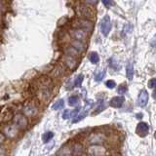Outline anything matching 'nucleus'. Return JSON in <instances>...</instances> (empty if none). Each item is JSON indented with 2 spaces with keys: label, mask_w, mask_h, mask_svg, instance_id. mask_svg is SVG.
<instances>
[{
  "label": "nucleus",
  "mask_w": 156,
  "mask_h": 156,
  "mask_svg": "<svg viewBox=\"0 0 156 156\" xmlns=\"http://www.w3.org/2000/svg\"><path fill=\"white\" fill-rule=\"evenodd\" d=\"M15 123H16V126L18 128H25L28 125V121L24 115L19 114L15 117Z\"/></svg>",
  "instance_id": "nucleus-7"
},
{
  "label": "nucleus",
  "mask_w": 156,
  "mask_h": 156,
  "mask_svg": "<svg viewBox=\"0 0 156 156\" xmlns=\"http://www.w3.org/2000/svg\"><path fill=\"white\" fill-rule=\"evenodd\" d=\"M117 91H118V93L120 95H124L125 93L127 92V86L125 84H121L118 86V89H117Z\"/></svg>",
  "instance_id": "nucleus-22"
},
{
  "label": "nucleus",
  "mask_w": 156,
  "mask_h": 156,
  "mask_svg": "<svg viewBox=\"0 0 156 156\" xmlns=\"http://www.w3.org/2000/svg\"><path fill=\"white\" fill-rule=\"evenodd\" d=\"M149 132V126L145 122H141L138 124L137 126V133L138 136L141 137H145Z\"/></svg>",
  "instance_id": "nucleus-5"
},
{
  "label": "nucleus",
  "mask_w": 156,
  "mask_h": 156,
  "mask_svg": "<svg viewBox=\"0 0 156 156\" xmlns=\"http://www.w3.org/2000/svg\"><path fill=\"white\" fill-rule=\"evenodd\" d=\"M53 137H54L53 133H52V132H47V133L44 134V135H43L42 140H43V141L45 142V144H47V142H49L52 140V138H53Z\"/></svg>",
  "instance_id": "nucleus-14"
},
{
  "label": "nucleus",
  "mask_w": 156,
  "mask_h": 156,
  "mask_svg": "<svg viewBox=\"0 0 156 156\" xmlns=\"http://www.w3.org/2000/svg\"><path fill=\"white\" fill-rule=\"evenodd\" d=\"M89 60H91V63H98L99 60V55L96 53V52H92V53L89 55Z\"/></svg>",
  "instance_id": "nucleus-13"
},
{
  "label": "nucleus",
  "mask_w": 156,
  "mask_h": 156,
  "mask_svg": "<svg viewBox=\"0 0 156 156\" xmlns=\"http://www.w3.org/2000/svg\"><path fill=\"white\" fill-rule=\"evenodd\" d=\"M83 79H84V77L82 74H79L77 77H76V79L74 81V86H76V87H80L81 84H82V82H83Z\"/></svg>",
  "instance_id": "nucleus-21"
},
{
  "label": "nucleus",
  "mask_w": 156,
  "mask_h": 156,
  "mask_svg": "<svg viewBox=\"0 0 156 156\" xmlns=\"http://www.w3.org/2000/svg\"><path fill=\"white\" fill-rule=\"evenodd\" d=\"M72 46H73V49H75V50H77V51H78V50H79V51H83V49H84L83 44L81 43V41H78V40H76V41L73 42Z\"/></svg>",
  "instance_id": "nucleus-19"
},
{
  "label": "nucleus",
  "mask_w": 156,
  "mask_h": 156,
  "mask_svg": "<svg viewBox=\"0 0 156 156\" xmlns=\"http://www.w3.org/2000/svg\"><path fill=\"white\" fill-rule=\"evenodd\" d=\"M70 155H71V149L68 146H63L59 151V156H70Z\"/></svg>",
  "instance_id": "nucleus-12"
},
{
  "label": "nucleus",
  "mask_w": 156,
  "mask_h": 156,
  "mask_svg": "<svg viewBox=\"0 0 156 156\" xmlns=\"http://www.w3.org/2000/svg\"><path fill=\"white\" fill-rule=\"evenodd\" d=\"M67 64L70 67V68H74L75 66H76V60L73 59V57H70V56H68L67 59Z\"/></svg>",
  "instance_id": "nucleus-17"
},
{
  "label": "nucleus",
  "mask_w": 156,
  "mask_h": 156,
  "mask_svg": "<svg viewBox=\"0 0 156 156\" xmlns=\"http://www.w3.org/2000/svg\"><path fill=\"white\" fill-rule=\"evenodd\" d=\"M87 113H88L87 111H84V112H81V113H79V114H77L75 118L73 119L72 123H77V122H79V121H81L82 119H84L86 115H87Z\"/></svg>",
  "instance_id": "nucleus-15"
},
{
  "label": "nucleus",
  "mask_w": 156,
  "mask_h": 156,
  "mask_svg": "<svg viewBox=\"0 0 156 156\" xmlns=\"http://www.w3.org/2000/svg\"><path fill=\"white\" fill-rule=\"evenodd\" d=\"M4 133H5V135L8 138H16L17 135H18L19 130H18V127L17 126H14V125H9V126L4 128Z\"/></svg>",
  "instance_id": "nucleus-4"
},
{
  "label": "nucleus",
  "mask_w": 156,
  "mask_h": 156,
  "mask_svg": "<svg viewBox=\"0 0 156 156\" xmlns=\"http://www.w3.org/2000/svg\"><path fill=\"white\" fill-rule=\"evenodd\" d=\"M70 117V110H64V112L63 113V119H68Z\"/></svg>",
  "instance_id": "nucleus-27"
},
{
  "label": "nucleus",
  "mask_w": 156,
  "mask_h": 156,
  "mask_svg": "<svg viewBox=\"0 0 156 156\" xmlns=\"http://www.w3.org/2000/svg\"><path fill=\"white\" fill-rule=\"evenodd\" d=\"M102 3L106 8H109L111 6H113V4H114L113 0H102Z\"/></svg>",
  "instance_id": "nucleus-25"
},
{
  "label": "nucleus",
  "mask_w": 156,
  "mask_h": 156,
  "mask_svg": "<svg viewBox=\"0 0 156 156\" xmlns=\"http://www.w3.org/2000/svg\"><path fill=\"white\" fill-rule=\"evenodd\" d=\"M148 99H149V96H148V93H147V91L141 90L140 95H138V106H141V107L145 106L147 102H148Z\"/></svg>",
  "instance_id": "nucleus-6"
},
{
  "label": "nucleus",
  "mask_w": 156,
  "mask_h": 156,
  "mask_svg": "<svg viewBox=\"0 0 156 156\" xmlns=\"http://www.w3.org/2000/svg\"><path fill=\"white\" fill-rule=\"evenodd\" d=\"M126 74L129 80H132L134 77V66L132 63H129L126 67Z\"/></svg>",
  "instance_id": "nucleus-10"
},
{
  "label": "nucleus",
  "mask_w": 156,
  "mask_h": 156,
  "mask_svg": "<svg viewBox=\"0 0 156 156\" xmlns=\"http://www.w3.org/2000/svg\"><path fill=\"white\" fill-rule=\"evenodd\" d=\"M106 75V70H102V71H99L98 74L95 76V79L96 81H102L103 79V77Z\"/></svg>",
  "instance_id": "nucleus-23"
},
{
  "label": "nucleus",
  "mask_w": 156,
  "mask_h": 156,
  "mask_svg": "<svg viewBox=\"0 0 156 156\" xmlns=\"http://www.w3.org/2000/svg\"><path fill=\"white\" fill-rule=\"evenodd\" d=\"M63 105H64V101H63V99H59L58 102H56L54 105H53V109L59 110V109H60V108L63 107Z\"/></svg>",
  "instance_id": "nucleus-18"
},
{
  "label": "nucleus",
  "mask_w": 156,
  "mask_h": 156,
  "mask_svg": "<svg viewBox=\"0 0 156 156\" xmlns=\"http://www.w3.org/2000/svg\"><path fill=\"white\" fill-rule=\"evenodd\" d=\"M78 102H79V98L77 96H72L68 99V105L70 106H75Z\"/></svg>",
  "instance_id": "nucleus-16"
},
{
  "label": "nucleus",
  "mask_w": 156,
  "mask_h": 156,
  "mask_svg": "<svg viewBox=\"0 0 156 156\" xmlns=\"http://www.w3.org/2000/svg\"><path fill=\"white\" fill-rule=\"evenodd\" d=\"M108 63H109V66H110L111 67H113L114 69H117V68L119 69V63H118V62H117V60H115V58H111V59L108 60Z\"/></svg>",
  "instance_id": "nucleus-20"
},
{
  "label": "nucleus",
  "mask_w": 156,
  "mask_h": 156,
  "mask_svg": "<svg viewBox=\"0 0 156 156\" xmlns=\"http://www.w3.org/2000/svg\"><path fill=\"white\" fill-rule=\"evenodd\" d=\"M106 87H107V88H109V89H113V88H115L116 83H115V82H114L113 80H108V81H106Z\"/></svg>",
  "instance_id": "nucleus-24"
},
{
  "label": "nucleus",
  "mask_w": 156,
  "mask_h": 156,
  "mask_svg": "<svg viewBox=\"0 0 156 156\" xmlns=\"http://www.w3.org/2000/svg\"><path fill=\"white\" fill-rule=\"evenodd\" d=\"M137 117H138V118H141V117H142V113H138V115Z\"/></svg>",
  "instance_id": "nucleus-31"
},
{
  "label": "nucleus",
  "mask_w": 156,
  "mask_h": 156,
  "mask_svg": "<svg viewBox=\"0 0 156 156\" xmlns=\"http://www.w3.org/2000/svg\"><path fill=\"white\" fill-rule=\"evenodd\" d=\"M124 102H125L124 97H114L111 99L109 105L112 107H121L124 103Z\"/></svg>",
  "instance_id": "nucleus-8"
},
{
  "label": "nucleus",
  "mask_w": 156,
  "mask_h": 156,
  "mask_svg": "<svg viewBox=\"0 0 156 156\" xmlns=\"http://www.w3.org/2000/svg\"><path fill=\"white\" fill-rule=\"evenodd\" d=\"M87 152L90 156H102L106 152V149L102 145H92L88 147Z\"/></svg>",
  "instance_id": "nucleus-1"
},
{
  "label": "nucleus",
  "mask_w": 156,
  "mask_h": 156,
  "mask_svg": "<svg viewBox=\"0 0 156 156\" xmlns=\"http://www.w3.org/2000/svg\"><path fill=\"white\" fill-rule=\"evenodd\" d=\"M156 86V79L155 78H153V79H151L149 82H148V88L150 89H154Z\"/></svg>",
  "instance_id": "nucleus-26"
},
{
  "label": "nucleus",
  "mask_w": 156,
  "mask_h": 156,
  "mask_svg": "<svg viewBox=\"0 0 156 156\" xmlns=\"http://www.w3.org/2000/svg\"><path fill=\"white\" fill-rule=\"evenodd\" d=\"M5 153H6L5 149L2 146H0V156H5Z\"/></svg>",
  "instance_id": "nucleus-28"
},
{
  "label": "nucleus",
  "mask_w": 156,
  "mask_h": 156,
  "mask_svg": "<svg viewBox=\"0 0 156 156\" xmlns=\"http://www.w3.org/2000/svg\"><path fill=\"white\" fill-rule=\"evenodd\" d=\"M72 34H73V36L76 38V40H78V41L85 40L86 37H87L85 31H83V30H81V29H76V30H74Z\"/></svg>",
  "instance_id": "nucleus-9"
},
{
  "label": "nucleus",
  "mask_w": 156,
  "mask_h": 156,
  "mask_svg": "<svg viewBox=\"0 0 156 156\" xmlns=\"http://www.w3.org/2000/svg\"><path fill=\"white\" fill-rule=\"evenodd\" d=\"M24 113L28 116H34L37 113V108H35L34 106H27L24 108Z\"/></svg>",
  "instance_id": "nucleus-11"
},
{
  "label": "nucleus",
  "mask_w": 156,
  "mask_h": 156,
  "mask_svg": "<svg viewBox=\"0 0 156 156\" xmlns=\"http://www.w3.org/2000/svg\"><path fill=\"white\" fill-rule=\"evenodd\" d=\"M4 141H5V138H4L3 135H1V134H0V144H2Z\"/></svg>",
  "instance_id": "nucleus-30"
},
{
  "label": "nucleus",
  "mask_w": 156,
  "mask_h": 156,
  "mask_svg": "<svg viewBox=\"0 0 156 156\" xmlns=\"http://www.w3.org/2000/svg\"><path fill=\"white\" fill-rule=\"evenodd\" d=\"M98 0H86V2L89 4H96Z\"/></svg>",
  "instance_id": "nucleus-29"
},
{
  "label": "nucleus",
  "mask_w": 156,
  "mask_h": 156,
  "mask_svg": "<svg viewBox=\"0 0 156 156\" xmlns=\"http://www.w3.org/2000/svg\"><path fill=\"white\" fill-rule=\"evenodd\" d=\"M101 30L103 35H107L111 30V21L108 16H106L101 21Z\"/></svg>",
  "instance_id": "nucleus-2"
},
{
  "label": "nucleus",
  "mask_w": 156,
  "mask_h": 156,
  "mask_svg": "<svg viewBox=\"0 0 156 156\" xmlns=\"http://www.w3.org/2000/svg\"><path fill=\"white\" fill-rule=\"evenodd\" d=\"M0 12H1V10H0Z\"/></svg>",
  "instance_id": "nucleus-32"
},
{
  "label": "nucleus",
  "mask_w": 156,
  "mask_h": 156,
  "mask_svg": "<svg viewBox=\"0 0 156 156\" xmlns=\"http://www.w3.org/2000/svg\"><path fill=\"white\" fill-rule=\"evenodd\" d=\"M106 138L105 136L101 133H95L93 135H91L89 137V142L92 145H102L103 141H105Z\"/></svg>",
  "instance_id": "nucleus-3"
}]
</instances>
